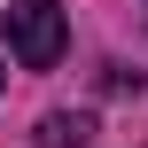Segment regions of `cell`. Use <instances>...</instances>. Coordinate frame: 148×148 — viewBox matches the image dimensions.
Masks as SVG:
<instances>
[{
  "label": "cell",
  "mask_w": 148,
  "mask_h": 148,
  "mask_svg": "<svg viewBox=\"0 0 148 148\" xmlns=\"http://www.w3.org/2000/svg\"><path fill=\"white\" fill-rule=\"evenodd\" d=\"M0 86H8V78H0Z\"/></svg>",
  "instance_id": "3"
},
{
  "label": "cell",
  "mask_w": 148,
  "mask_h": 148,
  "mask_svg": "<svg viewBox=\"0 0 148 148\" xmlns=\"http://www.w3.org/2000/svg\"><path fill=\"white\" fill-rule=\"evenodd\" d=\"M39 133H47V148H86L94 140V117H62L55 109V117H39Z\"/></svg>",
  "instance_id": "2"
},
{
  "label": "cell",
  "mask_w": 148,
  "mask_h": 148,
  "mask_svg": "<svg viewBox=\"0 0 148 148\" xmlns=\"http://www.w3.org/2000/svg\"><path fill=\"white\" fill-rule=\"evenodd\" d=\"M8 47H16L23 70H55L62 47H70L62 8H55V0H8Z\"/></svg>",
  "instance_id": "1"
}]
</instances>
